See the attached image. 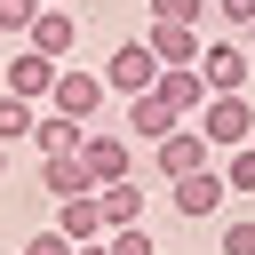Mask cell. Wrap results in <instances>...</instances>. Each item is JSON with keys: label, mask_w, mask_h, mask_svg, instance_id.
Returning <instances> with one entry per match:
<instances>
[{"label": "cell", "mask_w": 255, "mask_h": 255, "mask_svg": "<svg viewBox=\"0 0 255 255\" xmlns=\"http://www.w3.org/2000/svg\"><path fill=\"white\" fill-rule=\"evenodd\" d=\"M247 40H199V80L207 96H247Z\"/></svg>", "instance_id": "3957f363"}, {"label": "cell", "mask_w": 255, "mask_h": 255, "mask_svg": "<svg viewBox=\"0 0 255 255\" xmlns=\"http://www.w3.org/2000/svg\"><path fill=\"white\" fill-rule=\"evenodd\" d=\"M151 96H159V104H167L175 120H191V112L207 104V80H199V64H167V72L151 80Z\"/></svg>", "instance_id": "30bf717a"}, {"label": "cell", "mask_w": 255, "mask_h": 255, "mask_svg": "<svg viewBox=\"0 0 255 255\" xmlns=\"http://www.w3.org/2000/svg\"><path fill=\"white\" fill-rule=\"evenodd\" d=\"M16 255H24V247H16Z\"/></svg>", "instance_id": "f1b7e54d"}, {"label": "cell", "mask_w": 255, "mask_h": 255, "mask_svg": "<svg viewBox=\"0 0 255 255\" xmlns=\"http://www.w3.org/2000/svg\"><path fill=\"white\" fill-rule=\"evenodd\" d=\"M72 40H80V16H72V8H40V16L24 24V48H32V56H48V64H64V56H72Z\"/></svg>", "instance_id": "52a82bcc"}, {"label": "cell", "mask_w": 255, "mask_h": 255, "mask_svg": "<svg viewBox=\"0 0 255 255\" xmlns=\"http://www.w3.org/2000/svg\"><path fill=\"white\" fill-rule=\"evenodd\" d=\"M24 255H72V239H64V231H32V239H24Z\"/></svg>", "instance_id": "603a6c76"}, {"label": "cell", "mask_w": 255, "mask_h": 255, "mask_svg": "<svg viewBox=\"0 0 255 255\" xmlns=\"http://www.w3.org/2000/svg\"><path fill=\"white\" fill-rule=\"evenodd\" d=\"M191 128L207 135V151H239V143H255V96H207L191 112Z\"/></svg>", "instance_id": "6da1fadb"}, {"label": "cell", "mask_w": 255, "mask_h": 255, "mask_svg": "<svg viewBox=\"0 0 255 255\" xmlns=\"http://www.w3.org/2000/svg\"><path fill=\"white\" fill-rule=\"evenodd\" d=\"M40 8H64V0H40Z\"/></svg>", "instance_id": "83f0119b"}, {"label": "cell", "mask_w": 255, "mask_h": 255, "mask_svg": "<svg viewBox=\"0 0 255 255\" xmlns=\"http://www.w3.org/2000/svg\"><path fill=\"white\" fill-rule=\"evenodd\" d=\"M215 175H223V191H255V143H239V151H231Z\"/></svg>", "instance_id": "d6986e66"}, {"label": "cell", "mask_w": 255, "mask_h": 255, "mask_svg": "<svg viewBox=\"0 0 255 255\" xmlns=\"http://www.w3.org/2000/svg\"><path fill=\"white\" fill-rule=\"evenodd\" d=\"M80 167H88V183L104 191V183L135 175V151H128V135H112V128H88V135H80Z\"/></svg>", "instance_id": "5b68a950"}, {"label": "cell", "mask_w": 255, "mask_h": 255, "mask_svg": "<svg viewBox=\"0 0 255 255\" xmlns=\"http://www.w3.org/2000/svg\"><path fill=\"white\" fill-rule=\"evenodd\" d=\"M143 48H151V64H159V72H167V64H199V24H167V16H151Z\"/></svg>", "instance_id": "9c48e42d"}, {"label": "cell", "mask_w": 255, "mask_h": 255, "mask_svg": "<svg viewBox=\"0 0 255 255\" xmlns=\"http://www.w3.org/2000/svg\"><path fill=\"white\" fill-rule=\"evenodd\" d=\"M0 175H8V143H0Z\"/></svg>", "instance_id": "4316f807"}, {"label": "cell", "mask_w": 255, "mask_h": 255, "mask_svg": "<svg viewBox=\"0 0 255 255\" xmlns=\"http://www.w3.org/2000/svg\"><path fill=\"white\" fill-rule=\"evenodd\" d=\"M48 88H56V64H48V56L16 48V56L0 64V96H24V104H48Z\"/></svg>", "instance_id": "ba28073f"}, {"label": "cell", "mask_w": 255, "mask_h": 255, "mask_svg": "<svg viewBox=\"0 0 255 255\" xmlns=\"http://www.w3.org/2000/svg\"><path fill=\"white\" fill-rule=\"evenodd\" d=\"M151 151H159V175H167V183H175V175H199V167H215V151H207V135H199L191 120H183V128H167Z\"/></svg>", "instance_id": "8992f818"}, {"label": "cell", "mask_w": 255, "mask_h": 255, "mask_svg": "<svg viewBox=\"0 0 255 255\" xmlns=\"http://www.w3.org/2000/svg\"><path fill=\"white\" fill-rule=\"evenodd\" d=\"M151 16H167V24H207V0H151Z\"/></svg>", "instance_id": "44dd1931"}, {"label": "cell", "mask_w": 255, "mask_h": 255, "mask_svg": "<svg viewBox=\"0 0 255 255\" xmlns=\"http://www.w3.org/2000/svg\"><path fill=\"white\" fill-rule=\"evenodd\" d=\"M32 16H40V0H0V32H8V40H24Z\"/></svg>", "instance_id": "7402d4cb"}, {"label": "cell", "mask_w": 255, "mask_h": 255, "mask_svg": "<svg viewBox=\"0 0 255 255\" xmlns=\"http://www.w3.org/2000/svg\"><path fill=\"white\" fill-rule=\"evenodd\" d=\"M80 135H88V128H80V120H64V112H40V120H32V151H40V159L80 151Z\"/></svg>", "instance_id": "9a60e30c"}, {"label": "cell", "mask_w": 255, "mask_h": 255, "mask_svg": "<svg viewBox=\"0 0 255 255\" xmlns=\"http://www.w3.org/2000/svg\"><path fill=\"white\" fill-rule=\"evenodd\" d=\"M96 80H104V96H120V104H128V96H151L159 64H151V48H143V40H120V48L104 56V72H96Z\"/></svg>", "instance_id": "7a4b0ae2"}, {"label": "cell", "mask_w": 255, "mask_h": 255, "mask_svg": "<svg viewBox=\"0 0 255 255\" xmlns=\"http://www.w3.org/2000/svg\"><path fill=\"white\" fill-rule=\"evenodd\" d=\"M167 128H183V120H175L159 96H128V128H120V135H143V143H159Z\"/></svg>", "instance_id": "5bb4252c"}, {"label": "cell", "mask_w": 255, "mask_h": 255, "mask_svg": "<svg viewBox=\"0 0 255 255\" xmlns=\"http://www.w3.org/2000/svg\"><path fill=\"white\" fill-rule=\"evenodd\" d=\"M96 207H104V231H120V223H143V191H135V175L104 183V191H96Z\"/></svg>", "instance_id": "2e32d148"}, {"label": "cell", "mask_w": 255, "mask_h": 255, "mask_svg": "<svg viewBox=\"0 0 255 255\" xmlns=\"http://www.w3.org/2000/svg\"><path fill=\"white\" fill-rule=\"evenodd\" d=\"M215 255H255V215H231L223 239H215Z\"/></svg>", "instance_id": "ffe728a7"}, {"label": "cell", "mask_w": 255, "mask_h": 255, "mask_svg": "<svg viewBox=\"0 0 255 255\" xmlns=\"http://www.w3.org/2000/svg\"><path fill=\"white\" fill-rule=\"evenodd\" d=\"M104 255H159V239L143 223H120V231H104Z\"/></svg>", "instance_id": "ac0fdd59"}, {"label": "cell", "mask_w": 255, "mask_h": 255, "mask_svg": "<svg viewBox=\"0 0 255 255\" xmlns=\"http://www.w3.org/2000/svg\"><path fill=\"white\" fill-rule=\"evenodd\" d=\"M48 112H64V120L96 128V112H104V80H96V72H72V64H56V88H48Z\"/></svg>", "instance_id": "277c9868"}, {"label": "cell", "mask_w": 255, "mask_h": 255, "mask_svg": "<svg viewBox=\"0 0 255 255\" xmlns=\"http://www.w3.org/2000/svg\"><path fill=\"white\" fill-rule=\"evenodd\" d=\"M56 231H64L72 247L104 239V207H96V191H80V199H56Z\"/></svg>", "instance_id": "7c38bea8"}, {"label": "cell", "mask_w": 255, "mask_h": 255, "mask_svg": "<svg viewBox=\"0 0 255 255\" xmlns=\"http://www.w3.org/2000/svg\"><path fill=\"white\" fill-rule=\"evenodd\" d=\"M207 8H215V16L231 24V32H247V16H255V0H207Z\"/></svg>", "instance_id": "cb8c5ba5"}, {"label": "cell", "mask_w": 255, "mask_h": 255, "mask_svg": "<svg viewBox=\"0 0 255 255\" xmlns=\"http://www.w3.org/2000/svg\"><path fill=\"white\" fill-rule=\"evenodd\" d=\"M72 255H104V239H88V247H72Z\"/></svg>", "instance_id": "d4e9b609"}, {"label": "cell", "mask_w": 255, "mask_h": 255, "mask_svg": "<svg viewBox=\"0 0 255 255\" xmlns=\"http://www.w3.org/2000/svg\"><path fill=\"white\" fill-rule=\"evenodd\" d=\"M32 120H40V112H32L24 96H0V143H24V135H32Z\"/></svg>", "instance_id": "e0dca14e"}, {"label": "cell", "mask_w": 255, "mask_h": 255, "mask_svg": "<svg viewBox=\"0 0 255 255\" xmlns=\"http://www.w3.org/2000/svg\"><path fill=\"white\" fill-rule=\"evenodd\" d=\"M239 40H247V56H255V16H247V32H239Z\"/></svg>", "instance_id": "484cf974"}, {"label": "cell", "mask_w": 255, "mask_h": 255, "mask_svg": "<svg viewBox=\"0 0 255 255\" xmlns=\"http://www.w3.org/2000/svg\"><path fill=\"white\" fill-rule=\"evenodd\" d=\"M40 191H48V199H80V191H96V183H88L80 151H56V159H40Z\"/></svg>", "instance_id": "4fadbf2b"}, {"label": "cell", "mask_w": 255, "mask_h": 255, "mask_svg": "<svg viewBox=\"0 0 255 255\" xmlns=\"http://www.w3.org/2000/svg\"><path fill=\"white\" fill-rule=\"evenodd\" d=\"M167 199H175V215H183V223H199V215H215V207H223V175H215V167L175 175V183H167Z\"/></svg>", "instance_id": "8fae6325"}]
</instances>
